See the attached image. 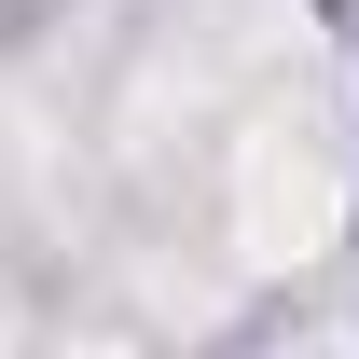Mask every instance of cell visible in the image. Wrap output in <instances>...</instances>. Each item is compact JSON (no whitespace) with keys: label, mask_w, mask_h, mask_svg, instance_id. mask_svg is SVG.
Returning a JSON list of instances; mask_svg holds the SVG:
<instances>
[{"label":"cell","mask_w":359,"mask_h":359,"mask_svg":"<svg viewBox=\"0 0 359 359\" xmlns=\"http://www.w3.org/2000/svg\"><path fill=\"white\" fill-rule=\"evenodd\" d=\"M332 222H346V138L318 125H249V152H235V249L249 263H318L332 249Z\"/></svg>","instance_id":"6da1fadb"}]
</instances>
